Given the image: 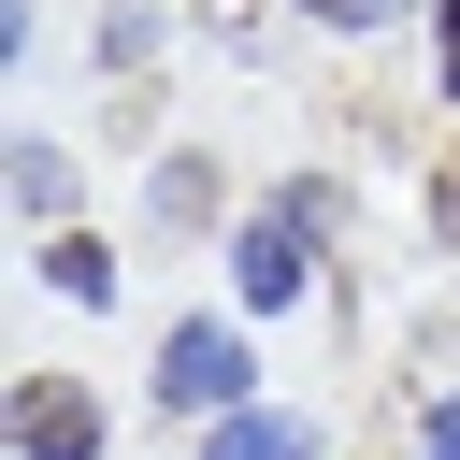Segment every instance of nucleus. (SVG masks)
Masks as SVG:
<instances>
[{"mask_svg":"<svg viewBox=\"0 0 460 460\" xmlns=\"http://www.w3.org/2000/svg\"><path fill=\"white\" fill-rule=\"evenodd\" d=\"M345 201L331 187H288L273 216H244V244H230V273H244V302L273 316V302H302V273H316V230H331Z\"/></svg>","mask_w":460,"mask_h":460,"instance_id":"f257e3e1","label":"nucleus"},{"mask_svg":"<svg viewBox=\"0 0 460 460\" xmlns=\"http://www.w3.org/2000/svg\"><path fill=\"white\" fill-rule=\"evenodd\" d=\"M14 201L58 216V201H72V158H58V144H14Z\"/></svg>","mask_w":460,"mask_h":460,"instance_id":"39448f33","label":"nucleus"},{"mask_svg":"<svg viewBox=\"0 0 460 460\" xmlns=\"http://www.w3.org/2000/svg\"><path fill=\"white\" fill-rule=\"evenodd\" d=\"M302 14H316V29H388L402 0H302Z\"/></svg>","mask_w":460,"mask_h":460,"instance_id":"0eeeda50","label":"nucleus"},{"mask_svg":"<svg viewBox=\"0 0 460 460\" xmlns=\"http://www.w3.org/2000/svg\"><path fill=\"white\" fill-rule=\"evenodd\" d=\"M431 216H460V172H446V187H431Z\"/></svg>","mask_w":460,"mask_h":460,"instance_id":"9d476101","label":"nucleus"},{"mask_svg":"<svg viewBox=\"0 0 460 460\" xmlns=\"http://www.w3.org/2000/svg\"><path fill=\"white\" fill-rule=\"evenodd\" d=\"M431 460H460V388H446V402H431Z\"/></svg>","mask_w":460,"mask_h":460,"instance_id":"1a4fd4ad","label":"nucleus"},{"mask_svg":"<svg viewBox=\"0 0 460 460\" xmlns=\"http://www.w3.org/2000/svg\"><path fill=\"white\" fill-rule=\"evenodd\" d=\"M201 460H316V431H302V417H259V402H230Z\"/></svg>","mask_w":460,"mask_h":460,"instance_id":"20e7f679","label":"nucleus"},{"mask_svg":"<svg viewBox=\"0 0 460 460\" xmlns=\"http://www.w3.org/2000/svg\"><path fill=\"white\" fill-rule=\"evenodd\" d=\"M43 273H58L72 302H115V259H101V244H43Z\"/></svg>","mask_w":460,"mask_h":460,"instance_id":"423d86ee","label":"nucleus"},{"mask_svg":"<svg viewBox=\"0 0 460 460\" xmlns=\"http://www.w3.org/2000/svg\"><path fill=\"white\" fill-rule=\"evenodd\" d=\"M14 446H29V460H115L101 388H72V374H14Z\"/></svg>","mask_w":460,"mask_h":460,"instance_id":"7ed1b4c3","label":"nucleus"},{"mask_svg":"<svg viewBox=\"0 0 460 460\" xmlns=\"http://www.w3.org/2000/svg\"><path fill=\"white\" fill-rule=\"evenodd\" d=\"M431 58H446V101H460V0H431Z\"/></svg>","mask_w":460,"mask_h":460,"instance_id":"6e6552de","label":"nucleus"},{"mask_svg":"<svg viewBox=\"0 0 460 460\" xmlns=\"http://www.w3.org/2000/svg\"><path fill=\"white\" fill-rule=\"evenodd\" d=\"M244 374H259V345H244V331H216V316H187V331L158 345V402H172V417H230V402H244Z\"/></svg>","mask_w":460,"mask_h":460,"instance_id":"f03ea898","label":"nucleus"}]
</instances>
